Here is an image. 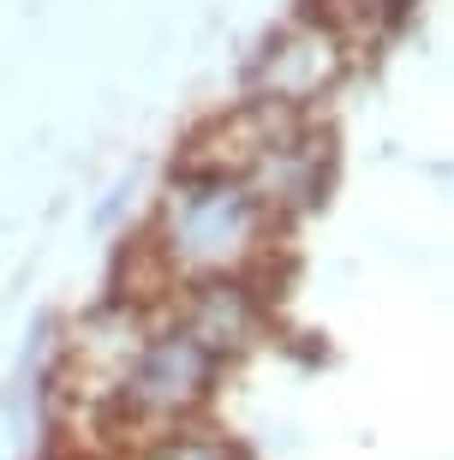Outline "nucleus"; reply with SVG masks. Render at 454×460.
<instances>
[{
  "mask_svg": "<svg viewBox=\"0 0 454 460\" xmlns=\"http://www.w3.org/2000/svg\"><path fill=\"white\" fill-rule=\"evenodd\" d=\"M270 209L257 191L221 162L185 155L162 180L150 216V252L162 275L174 281H203V275H252L270 252Z\"/></svg>",
  "mask_w": 454,
  "mask_h": 460,
  "instance_id": "f257e3e1",
  "label": "nucleus"
},
{
  "mask_svg": "<svg viewBox=\"0 0 454 460\" xmlns=\"http://www.w3.org/2000/svg\"><path fill=\"white\" fill-rule=\"evenodd\" d=\"M191 155L234 168L245 186L257 191V204L270 209V222L281 227L287 216L323 204L329 191V132L299 108H275V102H239L227 119H216V132L203 137Z\"/></svg>",
  "mask_w": 454,
  "mask_h": 460,
  "instance_id": "f03ea898",
  "label": "nucleus"
},
{
  "mask_svg": "<svg viewBox=\"0 0 454 460\" xmlns=\"http://www.w3.org/2000/svg\"><path fill=\"white\" fill-rule=\"evenodd\" d=\"M221 376V358L168 311H156L150 335L138 341V353L126 358V371L108 389V407L120 412V425H132L138 437L168 425H191V412L209 401Z\"/></svg>",
  "mask_w": 454,
  "mask_h": 460,
  "instance_id": "7ed1b4c3",
  "label": "nucleus"
},
{
  "mask_svg": "<svg viewBox=\"0 0 454 460\" xmlns=\"http://www.w3.org/2000/svg\"><path fill=\"white\" fill-rule=\"evenodd\" d=\"M341 72H347L341 31L317 13H299L257 42L252 66H245V102H275V108L311 114L341 84Z\"/></svg>",
  "mask_w": 454,
  "mask_h": 460,
  "instance_id": "20e7f679",
  "label": "nucleus"
},
{
  "mask_svg": "<svg viewBox=\"0 0 454 460\" xmlns=\"http://www.w3.org/2000/svg\"><path fill=\"white\" fill-rule=\"evenodd\" d=\"M168 317H180L209 353L227 365L245 347H257L263 335V299L245 275H203V281H180V299L168 305Z\"/></svg>",
  "mask_w": 454,
  "mask_h": 460,
  "instance_id": "39448f33",
  "label": "nucleus"
},
{
  "mask_svg": "<svg viewBox=\"0 0 454 460\" xmlns=\"http://www.w3.org/2000/svg\"><path fill=\"white\" fill-rule=\"evenodd\" d=\"M156 311L144 299H108L102 311H90L78 335H72V365H78V383H90V394L108 401L114 376L126 371V358L138 353V341L150 335Z\"/></svg>",
  "mask_w": 454,
  "mask_h": 460,
  "instance_id": "423d86ee",
  "label": "nucleus"
},
{
  "mask_svg": "<svg viewBox=\"0 0 454 460\" xmlns=\"http://www.w3.org/2000/svg\"><path fill=\"white\" fill-rule=\"evenodd\" d=\"M132 460H234V448L221 443L216 430H191V425H168V430H150L138 443Z\"/></svg>",
  "mask_w": 454,
  "mask_h": 460,
  "instance_id": "0eeeda50",
  "label": "nucleus"
},
{
  "mask_svg": "<svg viewBox=\"0 0 454 460\" xmlns=\"http://www.w3.org/2000/svg\"><path fill=\"white\" fill-rule=\"evenodd\" d=\"M341 13H406V0H329Z\"/></svg>",
  "mask_w": 454,
  "mask_h": 460,
  "instance_id": "6e6552de",
  "label": "nucleus"
}]
</instances>
